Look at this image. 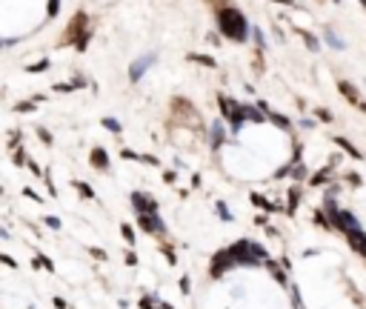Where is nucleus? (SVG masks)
<instances>
[{
	"mask_svg": "<svg viewBox=\"0 0 366 309\" xmlns=\"http://www.w3.org/2000/svg\"><path fill=\"white\" fill-rule=\"evenodd\" d=\"M217 26H221V32L229 37V40H237V43H243L246 32H249L246 17L240 15L235 6H221L217 9Z\"/></svg>",
	"mask_w": 366,
	"mask_h": 309,
	"instance_id": "f257e3e1",
	"label": "nucleus"
},
{
	"mask_svg": "<svg viewBox=\"0 0 366 309\" xmlns=\"http://www.w3.org/2000/svg\"><path fill=\"white\" fill-rule=\"evenodd\" d=\"M86 15L83 12H78V15L72 17V23H69V29H66V35H63V43H78L80 37L86 35Z\"/></svg>",
	"mask_w": 366,
	"mask_h": 309,
	"instance_id": "f03ea898",
	"label": "nucleus"
},
{
	"mask_svg": "<svg viewBox=\"0 0 366 309\" xmlns=\"http://www.w3.org/2000/svg\"><path fill=\"white\" fill-rule=\"evenodd\" d=\"M332 223H335L337 229H344L346 235H352V232H360L358 218L352 215V212H344V209H335V212H332Z\"/></svg>",
	"mask_w": 366,
	"mask_h": 309,
	"instance_id": "7ed1b4c3",
	"label": "nucleus"
},
{
	"mask_svg": "<svg viewBox=\"0 0 366 309\" xmlns=\"http://www.w3.org/2000/svg\"><path fill=\"white\" fill-rule=\"evenodd\" d=\"M137 223H140L146 232H155V235H163V232H166L160 215H155V212H152V215H137Z\"/></svg>",
	"mask_w": 366,
	"mask_h": 309,
	"instance_id": "20e7f679",
	"label": "nucleus"
},
{
	"mask_svg": "<svg viewBox=\"0 0 366 309\" xmlns=\"http://www.w3.org/2000/svg\"><path fill=\"white\" fill-rule=\"evenodd\" d=\"M132 203H135L137 215H152V212L158 209V203L152 201L149 195H143V192H135V195H132Z\"/></svg>",
	"mask_w": 366,
	"mask_h": 309,
	"instance_id": "39448f33",
	"label": "nucleus"
},
{
	"mask_svg": "<svg viewBox=\"0 0 366 309\" xmlns=\"http://www.w3.org/2000/svg\"><path fill=\"white\" fill-rule=\"evenodd\" d=\"M155 60H158L155 55H143L140 60H135V63L129 66V78H132V80H140V78H143V72L149 69L152 63H155Z\"/></svg>",
	"mask_w": 366,
	"mask_h": 309,
	"instance_id": "423d86ee",
	"label": "nucleus"
},
{
	"mask_svg": "<svg viewBox=\"0 0 366 309\" xmlns=\"http://www.w3.org/2000/svg\"><path fill=\"white\" fill-rule=\"evenodd\" d=\"M337 89H340V94H344L346 101L352 103V106H360V109H366V103L360 101V94H358V89L352 86L349 80H340V83H337Z\"/></svg>",
	"mask_w": 366,
	"mask_h": 309,
	"instance_id": "0eeeda50",
	"label": "nucleus"
},
{
	"mask_svg": "<svg viewBox=\"0 0 366 309\" xmlns=\"http://www.w3.org/2000/svg\"><path fill=\"white\" fill-rule=\"evenodd\" d=\"M209 137H212V149H217L223 140V121H215L212 126H209Z\"/></svg>",
	"mask_w": 366,
	"mask_h": 309,
	"instance_id": "6e6552de",
	"label": "nucleus"
},
{
	"mask_svg": "<svg viewBox=\"0 0 366 309\" xmlns=\"http://www.w3.org/2000/svg\"><path fill=\"white\" fill-rule=\"evenodd\" d=\"M349 244H352V249L360 252V255L366 258V235H363V232H352V235H349Z\"/></svg>",
	"mask_w": 366,
	"mask_h": 309,
	"instance_id": "1a4fd4ad",
	"label": "nucleus"
},
{
	"mask_svg": "<svg viewBox=\"0 0 366 309\" xmlns=\"http://www.w3.org/2000/svg\"><path fill=\"white\" fill-rule=\"evenodd\" d=\"M92 163L97 166V169H109V158H106V152L97 146V149H92Z\"/></svg>",
	"mask_w": 366,
	"mask_h": 309,
	"instance_id": "9d476101",
	"label": "nucleus"
},
{
	"mask_svg": "<svg viewBox=\"0 0 366 309\" xmlns=\"http://www.w3.org/2000/svg\"><path fill=\"white\" fill-rule=\"evenodd\" d=\"M243 117H246L249 123H263V115H260L255 106H243Z\"/></svg>",
	"mask_w": 366,
	"mask_h": 309,
	"instance_id": "9b49d317",
	"label": "nucleus"
},
{
	"mask_svg": "<svg viewBox=\"0 0 366 309\" xmlns=\"http://www.w3.org/2000/svg\"><path fill=\"white\" fill-rule=\"evenodd\" d=\"M269 121H272L278 129H289V126H292V123H289V117H283L280 112H269Z\"/></svg>",
	"mask_w": 366,
	"mask_h": 309,
	"instance_id": "f8f14e48",
	"label": "nucleus"
},
{
	"mask_svg": "<svg viewBox=\"0 0 366 309\" xmlns=\"http://www.w3.org/2000/svg\"><path fill=\"white\" fill-rule=\"evenodd\" d=\"M298 35L303 37V43H306V46H309V49H312V52H318V49H321V43H318V40H315V37H312V35H309L306 29H298Z\"/></svg>",
	"mask_w": 366,
	"mask_h": 309,
	"instance_id": "ddd939ff",
	"label": "nucleus"
},
{
	"mask_svg": "<svg viewBox=\"0 0 366 309\" xmlns=\"http://www.w3.org/2000/svg\"><path fill=\"white\" fill-rule=\"evenodd\" d=\"M337 146H344V149H346V152H349L352 158H360V152H358V149H355V146H352V144H349V140H344V137H337Z\"/></svg>",
	"mask_w": 366,
	"mask_h": 309,
	"instance_id": "4468645a",
	"label": "nucleus"
},
{
	"mask_svg": "<svg viewBox=\"0 0 366 309\" xmlns=\"http://www.w3.org/2000/svg\"><path fill=\"white\" fill-rule=\"evenodd\" d=\"M301 201V189H289V212L295 209V203Z\"/></svg>",
	"mask_w": 366,
	"mask_h": 309,
	"instance_id": "2eb2a0df",
	"label": "nucleus"
},
{
	"mask_svg": "<svg viewBox=\"0 0 366 309\" xmlns=\"http://www.w3.org/2000/svg\"><path fill=\"white\" fill-rule=\"evenodd\" d=\"M103 126H106L109 132H120V123H117L115 117H106V121H103Z\"/></svg>",
	"mask_w": 366,
	"mask_h": 309,
	"instance_id": "dca6fc26",
	"label": "nucleus"
},
{
	"mask_svg": "<svg viewBox=\"0 0 366 309\" xmlns=\"http://www.w3.org/2000/svg\"><path fill=\"white\" fill-rule=\"evenodd\" d=\"M326 40H329V43L335 46V49H344V43H340V40L335 37V32H329V29H326Z\"/></svg>",
	"mask_w": 366,
	"mask_h": 309,
	"instance_id": "f3484780",
	"label": "nucleus"
},
{
	"mask_svg": "<svg viewBox=\"0 0 366 309\" xmlns=\"http://www.w3.org/2000/svg\"><path fill=\"white\" fill-rule=\"evenodd\" d=\"M60 12V0H49V17H55Z\"/></svg>",
	"mask_w": 366,
	"mask_h": 309,
	"instance_id": "a211bd4d",
	"label": "nucleus"
},
{
	"mask_svg": "<svg viewBox=\"0 0 366 309\" xmlns=\"http://www.w3.org/2000/svg\"><path fill=\"white\" fill-rule=\"evenodd\" d=\"M192 60H194V63H206V66H215V60H212V58H203V55H192Z\"/></svg>",
	"mask_w": 366,
	"mask_h": 309,
	"instance_id": "6ab92c4d",
	"label": "nucleus"
},
{
	"mask_svg": "<svg viewBox=\"0 0 366 309\" xmlns=\"http://www.w3.org/2000/svg\"><path fill=\"white\" fill-rule=\"evenodd\" d=\"M123 237H126L129 244L135 241V232H132V226H129V223H123Z\"/></svg>",
	"mask_w": 366,
	"mask_h": 309,
	"instance_id": "aec40b11",
	"label": "nucleus"
},
{
	"mask_svg": "<svg viewBox=\"0 0 366 309\" xmlns=\"http://www.w3.org/2000/svg\"><path fill=\"white\" fill-rule=\"evenodd\" d=\"M329 180V172H318L315 178H312V183H326Z\"/></svg>",
	"mask_w": 366,
	"mask_h": 309,
	"instance_id": "412c9836",
	"label": "nucleus"
},
{
	"mask_svg": "<svg viewBox=\"0 0 366 309\" xmlns=\"http://www.w3.org/2000/svg\"><path fill=\"white\" fill-rule=\"evenodd\" d=\"M217 212H221V218H223V221H229V209H226V203H217Z\"/></svg>",
	"mask_w": 366,
	"mask_h": 309,
	"instance_id": "4be33fe9",
	"label": "nucleus"
},
{
	"mask_svg": "<svg viewBox=\"0 0 366 309\" xmlns=\"http://www.w3.org/2000/svg\"><path fill=\"white\" fill-rule=\"evenodd\" d=\"M46 66H49V60H40V63H35V66H29V72H43Z\"/></svg>",
	"mask_w": 366,
	"mask_h": 309,
	"instance_id": "5701e85b",
	"label": "nucleus"
},
{
	"mask_svg": "<svg viewBox=\"0 0 366 309\" xmlns=\"http://www.w3.org/2000/svg\"><path fill=\"white\" fill-rule=\"evenodd\" d=\"M303 175H306V169H303V166H295V169H292V178H303Z\"/></svg>",
	"mask_w": 366,
	"mask_h": 309,
	"instance_id": "b1692460",
	"label": "nucleus"
},
{
	"mask_svg": "<svg viewBox=\"0 0 366 309\" xmlns=\"http://www.w3.org/2000/svg\"><path fill=\"white\" fill-rule=\"evenodd\" d=\"M78 189H80V192H83V195H86V198H92V195H94V192H92V189H89V186H86V183H78Z\"/></svg>",
	"mask_w": 366,
	"mask_h": 309,
	"instance_id": "393cba45",
	"label": "nucleus"
},
{
	"mask_svg": "<svg viewBox=\"0 0 366 309\" xmlns=\"http://www.w3.org/2000/svg\"><path fill=\"white\" fill-rule=\"evenodd\" d=\"M318 117H321V121H332V115L326 112V109H318Z\"/></svg>",
	"mask_w": 366,
	"mask_h": 309,
	"instance_id": "a878e982",
	"label": "nucleus"
},
{
	"mask_svg": "<svg viewBox=\"0 0 366 309\" xmlns=\"http://www.w3.org/2000/svg\"><path fill=\"white\" fill-rule=\"evenodd\" d=\"M32 109H35V103H20V106H17V112H32Z\"/></svg>",
	"mask_w": 366,
	"mask_h": 309,
	"instance_id": "bb28decb",
	"label": "nucleus"
},
{
	"mask_svg": "<svg viewBox=\"0 0 366 309\" xmlns=\"http://www.w3.org/2000/svg\"><path fill=\"white\" fill-rule=\"evenodd\" d=\"M255 32V40H258V46H263V35H260V29H252Z\"/></svg>",
	"mask_w": 366,
	"mask_h": 309,
	"instance_id": "cd10ccee",
	"label": "nucleus"
},
{
	"mask_svg": "<svg viewBox=\"0 0 366 309\" xmlns=\"http://www.w3.org/2000/svg\"><path fill=\"white\" fill-rule=\"evenodd\" d=\"M0 237H6V232H3V229H0Z\"/></svg>",
	"mask_w": 366,
	"mask_h": 309,
	"instance_id": "c85d7f7f",
	"label": "nucleus"
},
{
	"mask_svg": "<svg viewBox=\"0 0 366 309\" xmlns=\"http://www.w3.org/2000/svg\"><path fill=\"white\" fill-rule=\"evenodd\" d=\"M0 46H3V40H0Z\"/></svg>",
	"mask_w": 366,
	"mask_h": 309,
	"instance_id": "c756f323",
	"label": "nucleus"
},
{
	"mask_svg": "<svg viewBox=\"0 0 366 309\" xmlns=\"http://www.w3.org/2000/svg\"><path fill=\"white\" fill-rule=\"evenodd\" d=\"M363 3H366V0H363Z\"/></svg>",
	"mask_w": 366,
	"mask_h": 309,
	"instance_id": "7c9ffc66",
	"label": "nucleus"
}]
</instances>
